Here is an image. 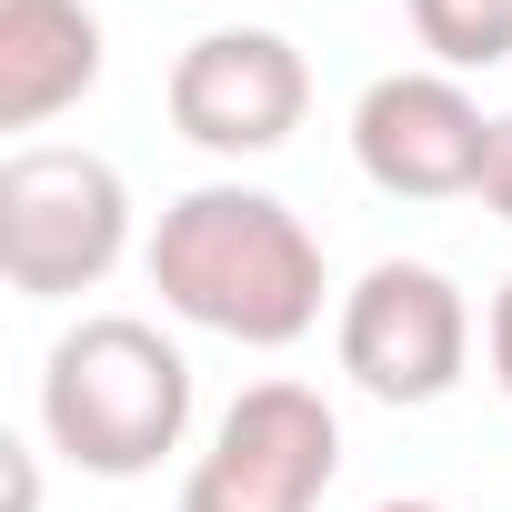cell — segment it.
<instances>
[{
	"label": "cell",
	"instance_id": "7",
	"mask_svg": "<svg viewBox=\"0 0 512 512\" xmlns=\"http://www.w3.org/2000/svg\"><path fill=\"white\" fill-rule=\"evenodd\" d=\"M482 151H492V121L452 71H382L362 91V111H352V161L392 201L482 191Z\"/></svg>",
	"mask_w": 512,
	"mask_h": 512
},
{
	"label": "cell",
	"instance_id": "2",
	"mask_svg": "<svg viewBox=\"0 0 512 512\" xmlns=\"http://www.w3.org/2000/svg\"><path fill=\"white\" fill-rule=\"evenodd\" d=\"M41 432H51V452H71L101 482L151 472L191 432V362H181V342L151 332L141 312L71 322L51 342V362H41Z\"/></svg>",
	"mask_w": 512,
	"mask_h": 512
},
{
	"label": "cell",
	"instance_id": "12",
	"mask_svg": "<svg viewBox=\"0 0 512 512\" xmlns=\"http://www.w3.org/2000/svg\"><path fill=\"white\" fill-rule=\"evenodd\" d=\"M492 382H502V402H512V282L492 292Z\"/></svg>",
	"mask_w": 512,
	"mask_h": 512
},
{
	"label": "cell",
	"instance_id": "9",
	"mask_svg": "<svg viewBox=\"0 0 512 512\" xmlns=\"http://www.w3.org/2000/svg\"><path fill=\"white\" fill-rule=\"evenodd\" d=\"M402 11H412V31H422V51L442 71L512 61V0H402Z\"/></svg>",
	"mask_w": 512,
	"mask_h": 512
},
{
	"label": "cell",
	"instance_id": "8",
	"mask_svg": "<svg viewBox=\"0 0 512 512\" xmlns=\"http://www.w3.org/2000/svg\"><path fill=\"white\" fill-rule=\"evenodd\" d=\"M101 81L91 0H0V131H41Z\"/></svg>",
	"mask_w": 512,
	"mask_h": 512
},
{
	"label": "cell",
	"instance_id": "3",
	"mask_svg": "<svg viewBox=\"0 0 512 512\" xmlns=\"http://www.w3.org/2000/svg\"><path fill=\"white\" fill-rule=\"evenodd\" d=\"M131 251V191L101 151L31 141L0 161V272L21 302H71Z\"/></svg>",
	"mask_w": 512,
	"mask_h": 512
},
{
	"label": "cell",
	"instance_id": "10",
	"mask_svg": "<svg viewBox=\"0 0 512 512\" xmlns=\"http://www.w3.org/2000/svg\"><path fill=\"white\" fill-rule=\"evenodd\" d=\"M482 201H492V221H512V111L492 121V151H482Z\"/></svg>",
	"mask_w": 512,
	"mask_h": 512
},
{
	"label": "cell",
	"instance_id": "4",
	"mask_svg": "<svg viewBox=\"0 0 512 512\" xmlns=\"http://www.w3.org/2000/svg\"><path fill=\"white\" fill-rule=\"evenodd\" d=\"M332 472H342V422H332V402H322L312 382H251V392L221 412L211 452L191 462L181 512H322Z\"/></svg>",
	"mask_w": 512,
	"mask_h": 512
},
{
	"label": "cell",
	"instance_id": "6",
	"mask_svg": "<svg viewBox=\"0 0 512 512\" xmlns=\"http://www.w3.org/2000/svg\"><path fill=\"white\" fill-rule=\"evenodd\" d=\"M302 111H312V71L282 31H201L171 61V131L221 161L282 151L302 131Z\"/></svg>",
	"mask_w": 512,
	"mask_h": 512
},
{
	"label": "cell",
	"instance_id": "11",
	"mask_svg": "<svg viewBox=\"0 0 512 512\" xmlns=\"http://www.w3.org/2000/svg\"><path fill=\"white\" fill-rule=\"evenodd\" d=\"M0 462H11V512H41V462H31V442H0Z\"/></svg>",
	"mask_w": 512,
	"mask_h": 512
},
{
	"label": "cell",
	"instance_id": "5",
	"mask_svg": "<svg viewBox=\"0 0 512 512\" xmlns=\"http://www.w3.org/2000/svg\"><path fill=\"white\" fill-rule=\"evenodd\" d=\"M472 362V302L452 292V272L432 262H372L352 292H342V372L392 402V412H422L462 382Z\"/></svg>",
	"mask_w": 512,
	"mask_h": 512
},
{
	"label": "cell",
	"instance_id": "1",
	"mask_svg": "<svg viewBox=\"0 0 512 512\" xmlns=\"http://www.w3.org/2000/svg\"><path fill=\"white\" fill-rule=\"evenodd\" d=\"M151 292L251 352H282L322 322V241L302 231L292 201L241 191V181H201L161 211L151 231Z\"/></svg>",
	"mask_w": 512,
	"mask_h": 512
},
{
	"label": "cell",
	"instance_id": "13",
	"mask_svg": "<svg viewBox=\"0 0 512 512\" xmlns=\"http://www.w3.org/2000/svg\"><path fill=\"white\" fill-rule=\"evenodd\" d=\"M372 512H442V502H372Z\"/></svg>",
	"mask_w": 512,
	"mask_h": 512
}]
</instances>
